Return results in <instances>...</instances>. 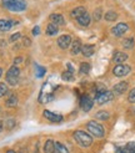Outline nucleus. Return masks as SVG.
<instances>
[{"label":"nucleus","instance_id":"nucleus-28","mask_svg":"<svg viewBox=\"0 0 135 153\" xmlns=\"http://www.w3.org/2000/svg\"><path fill=\"white\" fill-rule=\"evenodd\" d=\"M90 68H92V66H90V64H88V62H81L80 64V72L81 74H89Z\"/></svg>","mask_w":135,"mask_h":153},{"label":"nucleus","instance_id":"nucleus-20","mask_svg":"<svg viewBox=\"0 0 135 153\" xmlns=\"http://www.w3.org/2000/svg\"><path fill=\"white\" fill-rule=\"evenodd\" d=\"M55 152V143L52 140H48L44 144V153H54Z\"/></svg>","mask_w":135,"mask_h":153},{"label":"nucleus","instance_id":"nucleus-8","mask_svg":"<svg viewBox=\"0 0 135 153\" xmlns=\"http://www.w3.org/2000/svg\"><path fill=\"white\" fill-rule=\"evenodd\" d=\"M71 42H73V39L70 35H62L58 39V46L63 50H66L68 48L71 46Z\"/></svg>","mask_w":135,"mask_h":153},{"label":"nucleus","instance_id":"nucleus-19","mask_svg":"<svg viewBox=\"0 0 135 153\" xmlns=\"http://www.w3.org/2000/svg\"><path fill=\"white\" fill-rule=\"evenodd\" d=\"M85 13H86V10H85V7H84V6H78V7H75V9L71 10L70 16L74 18V19H78V18L81 16V15H84Z\"/></svg>","mask_w":135,"mask_h":153},{"label":"nucleus","instance_id":"nucleus-34","mask_svg":"<svg viewBox=\"0 0 135 153\" xmlns=\"http://www.w3.org/2000/svg\"><path fill=\"white\" fill-rule=\"evenodd\" d=\"M14 126H15V120L10 118V120H8V121H6V127H8V129L13 128Z\"/></svg>","mask_w":135,"mask_h":153},{"label":"nucleus","instance_id":"nucleus-26","mask_svg":"<svg viewBox=\"0 0 135 153\" xmlns=\"http://www.w3.org/2000/svg\"><path fill=\"white\" fill-rule=\"evenodd\" d=\"M95 117H96L98 120L106 121V120H109L110 114H109V112H106V111H99V112H98V113L95 114Z\"/></svg>","mask_w":135,"mask_h":153},{"label":"nucleus","instance_id":"nucleus-22","mask_svg":"<svg viewBox=\"0 0 135 153\" xmlns=\"http://www.w3.org/2000/svg\"><path fill=\"white\" fill-rule=\"evenodd\" d=\"M5 105H6L8 107H14V106H16V105H18V96L11 95V96L5 101Z\"/></svg>","mask_w":135,"mask_h":153},{"label":"nucleus","instance_id":"nucleus-17","mask_svg":"<svg viewBox=\"0 0 135 153\" xmlns=\"http://www.w3.org/2000/svg\"><path fill=\"white\" fill-rule=\"evenodd\" d=\"M116 153H135V143L130 142V143H128L126 146H124L123 148H118Z\"/></svg>","mask_w":135,"mask_h":153},{"label":"nucleus","instance_id":"nucleus-2","mask_svg":"<svg viewBox=\"0 0 135 153\" xmlns=\"http://www.w3.org/2000/svg\"><path fill=\"white\" fill-rule=\"evenodd\" d=\"M3 6L10 11H24L26 3L25 0H3Z\"/></svg>","mask_w":135,"mask_h":153},{"label":"nucleus","instance_id":"nucleus-29","mask_svg":"<svg viewBox=\"0 0 135 153\" xmlns=\"http://www.w3.org/2000/svg\"><path fill=\"white\" fill-rule=\"evenodd\" d=\"M45 75V67L43 66H38L36 67V77H43V76Z\"/></svg>","mask_w":135,"mask_h":153},{"label":"nucleus","instance_id":"nucleus-13","mask_svg":"<svg viewBox=\"0 0 135 153\" xmlns=\"http://www.w3.org/2000/svg\"><path fill=\"white\" fill-rule=\"evenodd\" d=\"M128 60V55L123 51H116L114 53V56H112V61L116 64H123Z\"/></svg>","mask_w":135,"mask_h":153},{"label":"nucleus","instance_id":"nucleus-27","mask_svg":"<svg viewBox=\"0 0 135 153\" xmlns=\"http://www.w3.org/2000/svg\"><path fill=\"white\" fill-rule=\"evenodd\" d=\"M62 80H64V81H73V80H74V75H73V72H70L69 70L64 71V72L62 74Z\"/></svg>","mask_w":135,"mask_h":153},{"label":"nucleus","instance_id":"nucleus-41","mask_svg":"<svg viewBox=\"0 0 135 153\" xmlns=\"http://www.w3.org/2000/svg\"><path fill=\"white\" fill-rule=\"evenodd\" d=\"M2 75H3V68L0 67V77H2Z\"/></svg>","mask_w":135,"mask_h":153},{"label":"nucleus","instance_id":"nucleus-3","mask_svg":"<svg viewBox=\"0 0 135 153\" xmlns=\"http://www.w3.org/2000/svg\"><path fill=\"white\" fill-rule=\"evenodd\" d=\"M19 76H20V68L16 65H14L6 72V82L11 86H15L19 81Z\"/></svg>","mask_w":135,"mask_h":153},{"label":"nucleus","instance_id":"nucleus-15","mask_svg":"<svg viewBox=\"0 0 135 153\" xmlns=\"http://www.w3.org/2000/svg\"><path fill=\"white\" fill-rule=\"evenodd\" d=\"M95 52V46L94 45H90V44H86V45H82L81 48V53L84 55L85 57H90Z\"/></svg>","mask_w":135,"mask_h":153},{"label":"nucleus","instance_id":"nucleus-7","mask_svg":"<svg viewBox=\"0 0 135 153\" xmlns=\"http://www.w3.org/2000/svg\"><path fill=\"white\" fill-rule=\"evenodd\" d=\"M130 70H131L130 66L124 65V64H118L114 68H112V74L115 76H118V77H123V76H126L129 74Z\"/></svg>","mask_w":135,"mask_h":153},{"label":"nucleus","instance_id":"nucleus-32","mask_svg":"<svg viewBox=\"0 0 135 153\" xmlns=\"http://www.w3.org/2000/svg\"><path fill=\"white\" fill-rule=\"evenodd\" d=\"M128 101L131 102V103H135V88H133L130 92H129V96H128Z\"/></svg>","mask_w":135,"mask_h":153},{"label":"nucleus","instance_id":"nucleus-31","mask_svg":"<svg viewBox=\"0 0 135 153\" xmlns=\"http://www.w3.org/2000/svg\"><path fill=\"white\" fill-rule=\"evenodd\" d=\"M100 19H101V9H100V7H98V9L94 11V20L99 21Z\"/></svg>","mask_w":135,"mask_h":153},{"label":"nucleus","instance_id":"nucleus-18","mask_svg":"<svg viewBox=\"0 0 135 153\" xmlns=\"http://www.w3.org/2000/svg\"><path fill=\"white\" fill-rule=\"evenodd\" d=\"M81 48H82L81 41L79 39H75L71 42V53H73V55H78L79 52H81Z\"/></svg>","mask_w":135,"mask_h":153},{"label":"nucleus","instance_id":"nucleus-11","mask_svg":"<svg viewBox=\"0 0 135 153\" xmlns=\"http://www.w3.org/2000/svg\"><path fill=\"white\" fill-rule=\"evenodd\" d=\"M18 24V21H13V20H8V19H2L0 20V31H9L13 27V25Z\"/></svg>","mask_w":135,"mask_h":153},{"label":"nucleus","instance_id":"nucleus-9","mask_svg":"<svg viewBox=\"0 0 135 153\" xmlns=\"http://www.w3.org/2000/svg\"><path fill=\"white\" fill-rule=\"evenodd\" d=\"M43 116L46 118L48 121L54 122V123H59V122H62V121H63V116H62V114L54 113V112L48 111V110H45V111L43 112Z\"/></svg>","mask_w":135,"mask_h":153},{"label":"nucleus","instance_id":"nucleus-10","mask_svg":"<svg viewBox=\"0 0 135 153\" xmlns=\"http://www.w3.org/2000/svg\"><path fill=\"white\" fill-rule=\"evenodd\" d=\"M128 30H129L128 24H125V22H119L118 25H115L114 27L111 29V33L114 34L115 36H122L128 31Z\"/></svg>","mask_w":135,"mask_h":153},{"label":"nucleus","instance_id":"nucleus-25","mask_svg":"<svg viewBox=\"0 0 135 153\" xmlns=\"http://www.w3.org/2000/svg\"><path fill=\"white\" fill-rule=\"evenodd\" d=\"M123 48L126 49V50H130L134 48V39L133 37H128L123 41Z\"/></svg>","mask_w":135,"mask_h":153},{"label":"nucleus","instance_id":"nucleus-40","mask_svg":"<svg viewBox=\"0 0 135 153\" xmlns=\"http://www.w3.org/2000/svg\"><path fill=\"white\" fill-rule=\"evenodd\" d=\"M3 131V122H0V132Z\"/></svg>","mask_w":135,"mask_h":153},{"label":"nucleus","instance_id":"nucleus-33","mask_svg":"<svg viewBox=\"0 0 135 153\" xmlns=\"http://www.w3.org/2000/svg\"><path fill=\"white\" fill-rule=\"evenodd\" d=\"M20 37H21V34H20V33H15V34H13V35L10 36V41H11V42H15V41H18Z\"/></svg>","mask_w":135,"mask_h":153},{"label":"nucleus","instance_id":"nucleus-36","mask_svg":"<svg viewBox=\"0 0 135 153\" xmlns=\"http://www.w3.org/2000/svg\"><path fill=\"white\" fill-rule=\"evenodd\" d=\"M22 61V57L21 56H19V57H15L14 59V65H18V64H20Z\"/></svg>","mask_w":135,"mask_h":153},{"label":"nucleus","instance_id":"nucleus-38","mask_svg":"<svg viewBox=\"0 0 135 153\" xmlns=\"http://www.w3.org/2000/svg\"><path fill=\"white\" fill-rule=\"evenodd\" d=\"M68 68H69V71H70V72H74V68H73V66H71L70 64H68Z\"/></svg>","mask_w":135,"mask_h":153},{"label":"nucleus","instance_id":"nucleus-35","mask_svg":"<svg viewBox=\"0 0 135 153\" xmlns=\"http://www.w3.org/2000/svg\"><path fill=\"white\" fill-rule=\"evenodd\" d=\"M39 34H40V27H39V26H35V27L33 29V35L36 36V35H39Z\"/></svg>","mask_w":135,"mask_h":153},{"label":"nucleus","instance_id":"nucleus-5","mask_svg":"<svg viewBox=\"0 0 135 153\" xmlns=\"http://www.w3.org/2000/svg\"><path fill=\"white\" fill-rule=\"evenodd\" d=\"M95 100H96V103H98V105L108 103V102H110L111 100H114V92H111V91L105 90V91H103V92L96 94Z\"/></svg>","mask_w":135,"mask_h":153},{"label":"nucleus","instance_id":"nucleus-12","mask_svg":"<svg viewBox=\"0 0 135 153\" xmlns=\"http://www.w3.org/2000/svg\"><path fill=\"white\" fill-rule=\"evenodd\" d=\"M128 87H129V83H128L126 81H122V82L116 83V85L112 87V92L116 94V95H122L128 90Z\"/></svg>","mask_w":135,"mask_h":153},{"label":"nucleus","instance_id":"nucleus-23","mask_svg":"<svg viewBox=\"0 0 135 153\" xmlns=\"http://www.w3.org/2000/svg\"><path fill=\"white\" fill-rule=\"evenodd\" d=\"M54 153H69V151H68V148L64 146L63 143L56 142L55 143V152Z\"/></svg>","mask_w":135,"mask_h":153},{"label":"nucleus","instance_id":"nucleus-30","mask_svg":"<svg viewBox=\"0 0 135 153\" xmlns=\"http://www.w3.org/2000/svg\"><path fill=\"white\" fill-rule=\"evenodd\" d=\"M8 92V86L5 85V83H0V97L5 96Z\"/></svg>","mask_w":135,"mask_h":153},{"label":"nucleus","instance_id":"nucleus-39","mask_svg":"<svg viewBox=\"0 0 135 153\" xmlns=\"http://www.w3.org/2000/svg\"><path fill=\"white\" fill-rule=\"evenodd\" d=\"M6 153H16V152L13 151V149H8V151H6Z\"/></svg>","mask_w":135,"mask_h":153},{"label":"nucleus","instance_id":"nucleus-21","mask_svg":"<svg viewBox=\"0 0 135 153\" xmlns=\"http://www.w3.org/2000/svg\"><path fill=\"white\" fill-rule=\"evenodd\" d=\"M59 33V26L56 24H54V22H50V24H48L46 26V35H56Z\"/></svg>","mask_w":135,"mask_h":153},{"label":"nucleus","instance_id":"nucleus-16","mask_svg":"<svg viewBox=\"0 0 135 153\" xmlns=\"http://www.w3.org/2000/svg\"><path fill=\"white\" fill-rule=\"evenodd\" d=\"M76 21H78V24L81 25V26H89L90 21H92V18H90V15L88 13H85L84 15H81L80 18H78Z\"/></svg>","mask_w":135,"mask_h":153},{"label":"nucleus","instance_id":"nucleus-24","mask_svg":"<svg viewBox=\"0 0 135 153\" xmlns=\"http://www.w3.org/2000/svg\"><path fill=\"white\" fill-rule=\"evenodd\" d=\"M116 19H118V14L114 10H109L105 14V20L106 21H115Z\"/></svg>","mask_w":135,"mask_h":153},{"label":"nucleus","instance_id":"nucleus-4","mask_svg":"<svg viewBox=\"0 0 135 153\" xmlns=\"http://www.w3.org/2000/svg\"><path fill=\"white\" fill-rule=\"evenodd\" d=\"M86 128H88V131L92 133L93 136L95 137H103L105 131H104V127L100 125V123H98L96 121H90L86 123Z\"/></svg>","mask_w":135,"mask_h":153},{"label":"nucleus","instance_id":"nucleus-14","mask_svg":"<svg viewBox=\"0 0 135 153\" xmlns=\"http://www.w3.org/2000/svg\"><path fill=\"white\" fill-rule=\"evenodd\" d=\"M49 20H50V22H54V24H56L58 26L65 24L64 16H63L62 14H51L50 16H49Z\"/></svg>","mask_w":135,"mask_h":153},{"label":"nucleus","instance_id":"nucleus-37","mask_svg":"<svg viewBox=\"0 0 135 153\" xmlns=\"http://www.w3.org/2000/svg\"><path fill=\"white\" fill-rule=\"evenodd\" d=\"M30 44H32V41H30V39H28V37H25V39H24V45H25V46H29Z\"/></svg>","mask_w":135,"mask_h":153},{"label":"nucleus","instance_id":"nucleus-1","mask_svg":"<svg viewBox=\"0 0 135 153\" xmlns=\"http://www.w3.org/2000/svg\"><path fill=\"white\" fill-rule=\"evenodd\" d=\"M73 137H74L75 142L81 147H89V146H92V143H93L92 136H90L89 133H86V132H84V131H80V129L75 131L73 133Z\"/></svg>","mask_w":135,"mask_h":153},{"label":"nucleus","instance_id":"nucleus-6","mask_svg":"<svg viewBox=\"0 0 135 153\" xmlns=\"http://www.w3.org/2000/svg\"><path fill=\"white\" fill-rule=\"evenodd\" d=\"M93 105H94V101L89 95H82L80 97V107H81L82 111L89 112L90 110L93 108Z\"/></svg>","mask_w":135,"mask_h":153}]
</instances>
